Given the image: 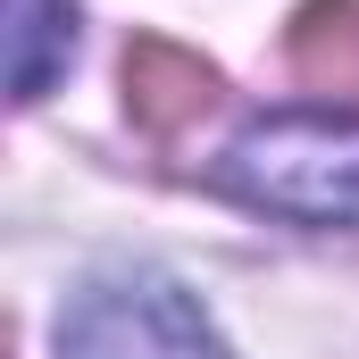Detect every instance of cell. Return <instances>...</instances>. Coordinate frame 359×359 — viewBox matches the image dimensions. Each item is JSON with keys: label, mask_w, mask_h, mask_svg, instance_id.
Masks as SVG:
<instances>
[{"label": "cell", "mask_w": 359, "mask_h": 359, "mask_svg": "<svg viewBox=\"0 0 359 359\" xmlns=\"http://www.w3.org/2000/svg\"><path fill=\"white\" fill-rule=\"evenodd\" d=\"M217 67L201 50H184L168 34H134L126 42V117L142 134H184L201 109H217Z\"/></svg>", "instance_id": "obj_3"}, {"label": "cell", "mask_w": 359, "mask_h": 359, "mask_svg": "<svg viewBox=\"0 0 359 359\" xmlns=\"http://www.w3.org/2000/svg\"><path fill=\"white\" fill-rule=\"evenodd\" d=\"M67 50H76L67 0H8V92L17 100H42L50 76L67 67Z\"/></svg>", "instance_id": "obj_5"}, {"label": "cell", "mask_w": 359, "mask_h": 359, "mask_svg": "<svg viewBox=\"0 0 359 359\" xmlns=\"http://www.w3.org/2000/svg\"><path fill=\"white\" fill-rule=\"evenodd\" d=\"M59 359H234L176 276H100L59 318Z\"/></svg>", "instance_id": "obj_2"}, {"label": "cell", "mask_w": 359, "mask_h": 359, "mask_svg": "<svg viewBox=\"0 0 359 359\" xmlns=\"http://www.w3.org/2000/svg\"><path fill=\"white\" fill-rule=\"evenodd\" d=\"M292 76L326 100H359V0H309L284 34Z\"/></svg>", "instance_id": "obj_4"}, {"label": "cell", "mask_w": 359, "mask_h": 359, "mask_svg": "<svg viewBox=\"0 0 359 359\" xmlns=\"http://www.w3.org/2000/svg\"><path fill=\"white\" fill-rule=\"evenodd\" d=\"M217 184L292 226H359V117H259L217 159Z\"/></svg>", "instance_id": "obj_1"}]
</instances>
